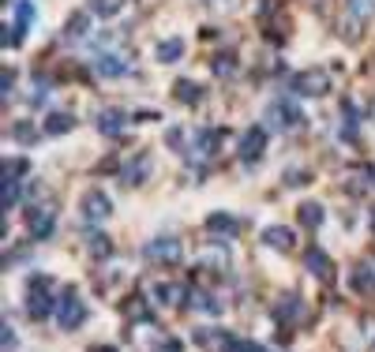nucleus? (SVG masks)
I'll return each mask as SVG.
<instances>
[{
	"mask_svg": "<svg viewBox=\"0 0 375 352\" xmlns=\"http://www.w3.org/2000/svg\"><path fill=\"white\" fill-rule=\"evenodd\" d=\"M147 176H150V154H135L132 162L121 169V184L124 188H139Z\"/></svg>",
	"mask_w": 375,
	"mask_h": 352,
	"instance_id": "13",
	"label": "nucleus"
},
{
	"mask_svg": "<svg viewBox=\"0 0 375 352\" xmlns=\"http://www.w3.org/2000/svg\"><path fill=\"white\" fill-rule=\"evenodd\" d=\"M86 251H90L94 259H109V255H113V244H109L106 233H90L86 236Z\"/></svg>",
	"mask_w": 375,
	"mask_h": 352,
	"instance_id": "24",
	"label": "nucleus"
},
{
	"mask_svg": "<svg viewBox=\"0 0 375 352\" xmlns=\"http://www.w3.org/2000/svg\"><path fill=\"white\" fill-rule=\"evenodd\" d=\"M94 127H98L101 135H109V139H117L128 127V113L124 109H101V113L94 116Z\"/></svg>",
	"mask_w": 375,
	"mask_h": 352,
	"instance_id": "12",
	"label": "nucleus"
},
{
	"mask_svg": "<svg viewBox=\"0 0 375 352\" xmlns=\"http://www.w3.org/2000/svg\"><path fill=\"white\" fill-rule=\"evenodd\" d=\"M15 349V330L8 326V318H4V326H0V352H12Z\"/></svg>",
	"mask_w": 375,
	"mask_h": 352,
	"instance_id": "32",
	"label": "nucleus"
},
{
	"mask_svg": "<svg viewBox=\"0 0 375 352\" xmlns=\"http://www.w3.org/2000/svg\"><path fill=\"white\" fill-rule=\"evenodd\" d=\"M300 315H304V303H300L297 292H285L282 300L274 303V318H278V323H297Z\"/></svg>",
	"mask_w": 375,
	"mask_h": 352,
	"instance_id": "15",
	"label": "nucleus"
},
{
	"mask_svg": "<svg viewBox=\"0 0 375 352\" xmlns=\"http://www.w3.org/2000/svg\"><path fill=\"white\" fill-rule=\"evenodd\" d=\"M206 229H210L214 236H233V233H241V221L233 218V214H210V218H206Z\"/></svg>",
	"mask_w": 375,
	"mask_h": 352,
	"instance_id": "20",
	"label": "nucleus"
},
{
	"mask_svg": "<svg viewBox=\"0 0 375 352\" xmlns=\"http://www.w3.org/2000/svg\"><path fill=\"white\" fill-rule=\"evenodd\" d=\"M346 12L356 23H368V19H375V0H346Z\"/></svg>",
	"mask_w": 375,
	"mask_h": 352,
	"instance_id": "25",
	"label": "nucleus"
},
{
	"mask_svg": "<svg viewBox=\"0 0 375 352\" xmlns=\"http://www.w3.org/2000/svg\"><path fill=\"white\" fill-rule=\"evenodd\" d=\"M293 94L297 98H323V94H330V71L308 68L300 75H293Z\"/></svg>",
	"mask_w": 375,
	"mask_h": 352,
	"instance_id": "4",
	"label": "nucleus"
},
{
	"mask_svg": "<svg viewBox=\"0 0 375 352\" xmlns=\"http://www.w3.org/2000/svg\"><path fill=\"white\" fill-rule=\"evenodd\" d=\"M180 139H184V131H180V127H169V135H165V142H169V147H180Z\"/></svg>",
	"mask_w": 375,
	"mask_h": 352,
	"instance_id": "38",
	"label": "nucleus"
},
{
	"mask_svg": "<svg viewBox=\"0 0 375 352\" xmlns=\"http://www.w3.org/2000/svg\"><path fill=\"white\" fill-rule=\"evenodd\" d=\"M0 86H4V98L15 90V71H4V79H0Z\"/></svg>",
	"mask_w": 375,
	"mask_h": 352,
	"instance_id": "37",
	"label": "nucleus"
},
{
	"mask_svg": "<svg viewBox=\"0 0 375 352\" xmlns=\"http://www.w3.org/2000/svg\"><path fill=\"white\" fill-rule=\"evenodd\" d=\"M297 218H300V225H304V229H312V233H315V229L323 225L326 214H323V206H319V203H304V206L297 210Z\"/></svg>",
	"mask_w": 375,
	"mask_h": 352,
	"instance_id": "22",
	"label": "nucleus"
},
{
	"mask_svg": "<svg viewBox=\"0 0 375 352\" xmlns=\"http://www.w3.org/2000/svg\"><path fill=\"white\" fill-rule=\"evenodd\" d=\"M180 57H184V42H180V38H165V42L154 45V60L158 64H177Z\"/></svg>",
	"mask_w": 375,
	"mask_h": 352,
	"instance_id": "17",
	"label": "nucleus"
},
{
	"mask_svg": "<svg viewBox=\"0 0 375 352\" xmlns=\"http://www.w3.org/2000/svg\"><path fill=\"white\" fill-rule=\"evenodd\" d=\"M128 318H150V307L143 303V296H132V311H128Z\"/></svg>",
	"mask_w": 375,
	"mask_h": 352,
	"instance_id": "35",
	"label": "nucleus"
},
{
	"mask_svg": "<svg viewBox=\"0 0 375 352\" xmlns=\"http://www.w3.org/2000/svg\"><path fill=\"white\" fill-rule=\"evenodd\" d=\"M210 71H214V75H221V79H229L237 71V57H233V53H218V57L210 60Z\"/></svg>",
	"mask_w": 375,
	"mask_h": 352,
	"instance_id": "27",
	"label": "nucleus"
},
{
	"mask_svg": "<svg viewBox=\"0 0 375 352\" xmlns=\"http://www.w3.org/2000/svg\"><path fill=\"white\" fill-rule=\"evenodd\" d=\"M57 311V300L49 296V277H30V292H27V315L34 323H45V318Z\"/></svg>",
	"mask_w": 375,
	"mask_h": 352,
	"instance_id": "1",
	"label": "nucleus"
},
{
	"mask_svg": "<svg viewBox=\"0 0 375 352\" xmlns=\"http://www.w3.org/2000/svg\"><path fill=\"white\" fill-rule=\"evenodd\" d=\"M349 285H353V292H361V296L375 292V266L372 262H361V266L349 274Z\"/></svg>",
	"mask_w": 375,
	"mask_h": 352,
	"instance_id": "16",
	"label": "nucleus"
},
{
	"mask_svg": "<svg viewBox=\"0 0 375 352\" xmlns=\"http://www.w3.org/2000/svg\"><path fill=\"white\" fill-rule=\"evenodd\" d=\"M154 300L162 307H184V300H191L188 285H154Z\"/></svg>",
	"mask_w": 375,
	"mask_h": 352,
	"instance_id": "14",
	"label": "nucleus"
},
{
	"mask_svg": "<svg viewBox=\"0 0 375 352\" xmlns=\"http://www.w3.org/2000/svg\"><path fill=\"white\" fill-rule=\"evenodd\" d=\"M304 266L312 270V277L315 281H323V285H330L334 281V262H330V255L323 251V247H308V255H304Z\"/></svg>",
	"mask_w": 375,
	"mask_h": 352,
	"instance_id": "11",
	"label": "nucleus"
},
{
	"mask_svg": "<svg viewBox=\"0 0 375 352\" xmlns=\"http://www.w3.org/2000/svg\"><path fill=\"white\" fill-rule=\"evenodd\" d=\"M267 120L278 127V131H293V127L304 124V116H300V109L293 105V101H270V105H267Z\"/></svg>",
	"mask_w": 375,
	"mask_h": 352,
	"instance_id": "7",
	"label": "nucleus"
},
{
	"mask_svg": "<svg viewBox=\"0 0 375 352\" xmlns=\"http://www.w3.org/2000/svg\"><path fill=\"white\" fill-rule=\"evenodd\" d=\"M221 139H226V131H221V127H203V131H195L191 147H184L188 162H191V165H206L214 154H218Z\"/></svg>",
	"mask_w": 375,
	"mask_h": 352,
	"instance_id": "2",
	"label": "nucleus"
},
{
	"mask_svg": "<svg viewBox=\"0 0 375 352\" xmlns=\"http://www.w3.org/2000/svg\"><path fill=\"white\" fill-rule=\"evenodd\" d=\"M173 98H177L180 105H199V101H203V86L188 83V79H177V83H173Z\"/></svg>",
	"mask_w": 375,
	"mask_h": 352,
	"instance_id": "21",
	"label": "nucleus"
},
{
	"mask_svg": "<svg viewBox=\"0 0 375 352\" xmlns=\"http://www.w3.org/2000/svg\"><path fill=\"white\" fill-rule=\"evenodd\" d=\"M30 23H34V4L30 0H15V27L27 30Z\"/></svg>",
	"mask_w": 375,
	"mask_h": 352,
	"instance_id": "29",
	"label": "nucleus"
},
{
	"mask_svg": "<svg viewBox=\"0 0 375 352\" xmlns=\"http://www.w3.org/2000/svg\"><path fill=\"white\" fill-rule=\"evenodd\" d=\"M71 127H75V116L71 113H53L45 120V135H64V131H71Z\"/></svg>",
	"mask_w": 375,
	"mask_h": 352,
	"instance_id": "26",
	"label": "nucleus"
},
{
	"mask_svg": "<svg viewBox=\"0 0 375 352\" xmlns=\"http://www.w3.org/2000/svg\"><path fill=\"white\" fill-rule=\"evenodd\" d=\"M12 139L15 142H34V127H30V124H15L12 127Z\"/></svg>",
	"mask_w": 375,
	"mask_h": 352,
	"instance_id": "34",
	"label": "nucleus"
},
{
	"mask_svg": "<svg viewBox=\"0 0 375 352\" xmlns=\"http://www.w3.org/2000/svg\"><path fill=\"white\" fill-rule=\"evenodd\" d=\"M263 150H267V127H248L244 131V139H241V162L244 165H255L263 158Z\"/></svg>",
	"mask_w": 375,
	"mask_h": 352,
	"instance_id": "10",
	"label": "nucleus"
},
{
	"mask_svg": "<svg viewBox=\"0 0 375 352\" xmlns=\"http://www.w3.org/2000/svg\"><path fill=\"white\" fill-rule=\"evenodd\" d=\"M45 98H49V83H34V94H27L30 105H42Z\"/></svg>",
	"mask_w": 375,
	"mask_h": 352,
	"instance_id": "36",
	"label": "nucleus"
},
{
	"mask_svg": "<svg viewBox=\"0 0 375 352\" xmlns=\"http://www.w3.org/2000/svg\"><path fill=\"white\" fill-rule=\"evenodd\" d=\"M188 307L191 311H203V315H221V300L214 292H203V289H191Z\"/></svg>",
	"mask_w": 375,
	"mask_h": 352,
	"instance_id": "18",
	"label": "nucleus"
},
{
	"mask_svg": "<svg viewBox=\"0 0 375 352\" xmlns=\"http://www.w3.org/2000/svg\"><path fill=\"white\" fill-rule=\"evenodd\" d=\"M19 184L23 180H4L0 184V206H4V210H12V206L19 203Z\"/></svg>",
	"mask_w": 375,
	"mask_h": 352,
	"instance_id": "28",
	"label": "nucleus"
},
{
	"mask_svg": "<svg viewBox=\"0 0 375 352\" xmlns=\"http://www.w3.org/2000/svg\"><path fill=\"white\" fill-rule=\"evenodd\" d=\"M27 225L34 240H49L53 229H57V210L53 206H34V210H27Z\"/></svg>",
	"mask_w": 375,
	"mask_h": 352,
	"instance_id": "9",
	"label": "nucleus"
},
{
	"mask_svg": "<svg viewBox=\"0 0 375 352\" xmlns=\"http://www.w3.org/2000/svg\"><path fill=\"white\" fill-rule=\"evenodd\" d=\"M53 315H57V323H60V330H79V326L86 323V303L79 300V292L75 289H64V296L57 300V311H53Z\"/></svg>",
	"mask_w": 375,
	"mask_h": 352,
	"instance_id": "3",
	"label": "nucleus"
},
{
	"mask_svg": "<svg viewBox=\"0 0 375 352\" xmlns=\"http://www.w3.org/2000/svg\"><path fill=\"white\" fill-rule=\"evenodd\" d=\"M30 162L27 158H12V162H4V180H19V176H27Z\"/></svg>",
	"mask_w": 375,
	"mask_h": 352,
	"instance_id": "31",
	"label": "nucleus"
},
{
	"mask_svg": "<svg viewBox=\"0 0 375 352\" xmlns=\"http://www.w3.org/2000/svg\"><path fill=\"white\" fill-rule=\"evenodd\" d=\"M143 255H147L150 262H158V266H177V262L184 259V244H180L177 236H158L143 247Z\"/></svg>",
	"mask_w": 375,
	"mask_h": 352,
	"instance_id": "5",
	"label": "nucleus"
},
{
	"mask_svg": "<svg viewBox=\"0 0 375 352\" xmlns=\"http://www.w3.org/2000/svg\"><path fill=\"white\" fill-rule=\"evenodd\" d=\"M285 184H289V188H300V184H312V173H304V169H289V173H285Z\"/></svg>",
	"mask_w": 375,
	"mask_h": 352,
	"instance_id": "33",
	"label": "nucleus"
},
{
	"mask_svg": "<svg viewBox=\"0 0 375 352\" xmlns=\"http://www.w3.org/2000/svg\"><path fill=\"white\" fill-rule=\"evenodd\" d=\"M90 68H94V75H101V79H121L132 71V60H128L124 53H98V57L90 60Z\"/></svg>",
	"mask_w": 375,
	"mask_h": 352,
	"instance_id": "8",
	"label": "nucleus"
},
{
	"mask_svg": "<svg viewBox=\"0 0 375 352\" xmlns=\"http://www.w3.org/2000/svg\"><path fill=\"white\" fill-rule=\"evenodd\" d=\"M124 8V0H90V12L101 15V19H109V15H117Z\"/></svg>",
	"mask_w": 375,
	"mask_h": 352,
	"instance_id": "30",
	"label": "nucleus"
},
{
	"mask_svg": "<svg viewBox=\"0 0 375 352\" xmlns=\"http://www.w3.org/2000/svg\"><path fill=\"white\" fill-rule=\"evenodd\" d=\"M90 352H117L113 345H98V349H90Z\"/></svg>",
	"mask_w": 375,
	"mask_h": 352,
	"instance_id": "39",
	"label": "nucleus"
},
{
	"mask_svg": "<svg viewBox=\"0 0 375 352\" xmlns=\"http://www.w3.org/2000/svg\"><path fill=\"white\" fill-rule=\"evenodd\" d=\"M263 244H267V247H278V251H293V229H285V225L263 229Z\"/></svg>",
	"mask_w": 375,
	"mask_h": 352,
	"instance_id": "19",
	"label": "nucleus"
},
{
	"mask_svg": "<svg viewBox=\"0 0 375 352\" xmlns=\"http://www.w3.org/2000/svg\"><path fill=\"white\" fill-rule=\"evenodd\" d=\"M79 214H83V221L86 225H101V221L113 214V203H109V195L106 191H98V188H90L83 195V203H79Z\"/></svg>",
	"mask_w": 375,
	"mask_h": 352,
	"instance_id": "6",
	"label": "nucleus"
},
{
	"mask_svg": "<svg viewBox=\"0 0 375 352\" xmlns=\"http://www.w3.org/2000/svg\"><path fill=\"white\" fill-rule=\"evenodd\" d=\"M86 27H90V12H79L64 23V34H68L71 42H79V38H86Z\"/></svg>",
	"mask_w": 375,
	"mask_h": 352,
	"instance_id": "23",
	"label": "nucleus"
}]
</instances>
